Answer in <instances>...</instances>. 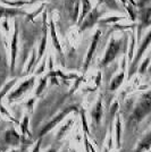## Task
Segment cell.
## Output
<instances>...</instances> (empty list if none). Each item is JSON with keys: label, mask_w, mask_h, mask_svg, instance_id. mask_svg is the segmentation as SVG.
Segmentation results:
<instances>
[{"label": "cell", "mask_w": 151, "mask_h": 152, "mask_svg": "<svg viewBox=\"0 0 151 152\" xmlns=\"http://www.w3.org/2000/svg\"><path fill=\"white\" fill-rule=\"evenodd\" d=\"M149 60H150V58H147V59H145V61L143 63V65L141 66V68H140V72H141V73H143V72L145 70L147 66H148V64H149Z\"/></svg>", "instance_id": "obj_19"}, {"label": "cell", "mask_w": 151, "mask_h": 152, "mask_svg": "<svg viewBox=\"0 0 151 152\" xmlns=\"http://www.w3.org/2000/svg\"><path fill=\"white\" fill-rule=\"evenodd\" d=\"M142 12L140 13V15L138 14V18H140V24L138 25V39H140L141 37V31L148 27L151 23V8L147 7V8H141Z\"/></svg>", "instance_id": "obj_2"}, {"label": "cell", "mask_w": 151, "mask_h": 152, "mask_svg": "<svg viewBox=\"0 0 151 152\" xmlns=\"http://www.w3.org/2000/svg\"><path fill=\"white\" fill-rule=\"evenodd\" d=\"M17 42H18V20H15L13 38H12V64H10L12 70H14V67H15V59L17 55Z\"/></svg>", "instance_id": "obj_4"}, {"label": "cell", "mask_w": 151, "mask_h": 152, "mask_svg": "<svg viewBox=\"0 0 151 152\" xmlns=\"http://www.w3.org/2000/svg\"><path fill=\"white\" fill-rule=\"evenodd\" d=\"M7 139H8V141H9L10 143H17L19 137H18V135H17V134L12 131V132H9V133L7 134Z\"/></svg>", "instance_id": "obj_16"}, {"label": "cell", "mask_w": 151, "mask_h": 152, "mask_svg": "<svg viewBox=\"0 0 151 152\" xmlns=\"http://www.w3.org/2000/svg\"><path fill=\"white\" fill-rule=\"evenodd\" d=\"M33 82H34V78H31V80H29L27 82L23 83L22 85H21V88H19L16 92H14V94L12 95V98H15V96H19V95L22 94L23 92H25L26 90L29 89L30 86H31V84H33Z\"/></svg>", "instance_id": "obj_10"}, {"label": "cell", "mask_w": 151, "mask_h": 152, "mask_svg": "<svg viewBox=\"0 0 151 152\" xmlns=\"http://www.w3.org/2000/svg\"><path fill=\"white\" fill-rule=\"evenodd\" d=\"M50 32H51V38H52V41H54V45L56 47V49L58 51H62V48H60V45L58 42V39H57V34H56V28H55V24H54V19H52V16L50 17Z\"/></svg>", "instance_id": "obj_9"}, {"label": "cell", "mask_w": 151, "mask_h": 152, "mask_svg": "<svg viewBox=\"0 0 151 152\" xmlns=\"http://www.w3.org/2000/svg\"><path fill=\"white\" fill-rule=\"evenodd\" d=\"M91 9H92V6H91L90 0H82V13H81V16H80V18L77 20V24L78 25L81 24V22L84 19V17L88 15V13Z\"/></svg>", "instance_id": "obj_8"}, {"label": "cell", "mask_w": 151, "mask_h": 152, "mask_svg": "<svg viewBox=\"0 0 151 152\" xmlns=\"http://www.w3.org/2000/svg\"><path fill=\"white\" fill-rule=\"evenodd\" d=\"M99 2H102V0H99Z\"/></svg>", "instance_id": "obj_25"}, {"label": "cell", "mask_w": 151, "mask_h": 152, "mask_svg": "<svg viewBox=\"0 0 151 152\" xmlns=\"http://www.w3.org/2000/svg\"><path fill=\"white\" fill-rule=\"evenodd\" d=\"M45 82H47V78H43V81H41V84H40V88L38 89V94L41 92V90L44 88V85H45Z\"/></svg>", "instance_id": "obj_20"}, {"label": "cell", "mask_w": 151, "mask_h": 152, "mask_svg": "<svg viewBox=\"0 0 151 152\" xmlns=\"http://www.w3.org/2000/svg\"><path fill=\"white\" fill-rule=\"evenodd\" d=\"M26 126H27V118H25V121H24V124H23V132H27V128H26Z\"/></svg>", "instance_id": "obj_22"}, {"label": "cell", "mask_w": 151, "mask_h": 152, "mask_svg": "<svg viewBox=\"0 0 151 152\" xmlns=\"http://www.w3.org/2000/svg\"><path fill=\"white\" fill-rule=\"evenodd\" d=\"M123 80H124V73H120L119 75L117 76V77L113 81V83H111V90L117 89V88L120 85V83H122Z\"/></svg>", "instance_id": "obj_15"}, {"label": "cell", "mask_w": 151, "mask_h": 152, "mask_svg": "<svg viewBox=\"0 0 151 152\" xmlns=\"http://www.w3.org/2000/svg\"><path fill=\"white\" fill-rule=\"evenodd\" d=\"M120 2H122L123 5H125L126 2H127V0H120Z\"/></svg>", "instance_id": "obj_23"}, {"label": "cell", "mask_w": 151, "mask_h": 152, "mask_svg": "<svg viewBox=\"0 0 151 152\" xmlns=\"http://www.w3.org/2000/svg\"><path fill=\"white\" fill-rule=\"evenodd\" d=\"M150 39H151V33L149 32L147 35H145L144 40H143V42L141 43V45H140V48H139V51H138V55H136V58H135V60H134V63L132 64V68H131V70H130V75H132V73L134 72V68H135V66H136V64H138L139 59H140V57L143 55V52L145 51V49L149 47V45H150Z\"/></svg>", "instance_id": "obj_6"}, {"label": "cell", "mask_w": 151, "mask_h": 152, "mask_svg": "<svg viewBox=\"0 0 151 152\" xmlns=\"http://www.w3.org/2000/svg\"><path fill=\"white\" fill-rule=\"evenodd\" d=\"M124 7L126 8V12L128 14V18L131 19L132 22H136V19H138V12L134 9V6H132L131 4L127 5V2H126Z\"/></svg>", "instance_id": "obj_11"}, {"label": "cell", "mask_w": 151, "mask_h": 152, "mask_svg": "<svg viewBox=\"0 0 151 152\" xmlns=\"http://www.w3.org/2000/svg\"><path fill=\"white\" fill-rule=\"evenodd\" d=\"M100 35H101V31L100 30H98V31L95 32L93 39H92V43H91L90 50H89V52H88V57H86V61H85V69L88 68L89 64H90L91 59H92V57H93V53H95V49H97V45H98V42H99Z\"/></svg>", "instance_id": "obj_7"}, {"label": "cell", "mask_w": 151, "mask_h": 152, "mask_svg": "<svg viewBox=\"0 0 151 152\" xmlns=\"http://www.w3.org/2000/svg\"><path fill=\"white\" fill-rule=\"evenodd\" d=\"M102 1H105L106 6H107L109 9H111V10H118V12L122 10L120 7L118 6V4L116 2V0H102Z\"/></svg>", "instance_id": "obj_14"}, {"label": "cell", "mask_w": 151, "mask_h": 152, "mask_svg": "<svg viewBox=\"0 0 151 152\" xmlns=\"http://www.w3.org/2000/svg\"><path fill=\"white\" fill-rule=\"evenodd\" d=\"M119 49H120V42H118V41H116L115 39H113V40L110 41V43H109V48H108L107 52H106V55H105L103 60L101 61V65L105 66V65H108L111 60H114V58L117 56Z\"/></svg>", "instance_id": "obj_3"}, {"label": "cell", "mask_w": 151, "mask_h": 152, "mask_svg": "<svg viewBox=\"0 0 151 152\" xmlns=\"http://www.w3.org/2000/svg\"><path fill=\"white\" fill-rule=\"evenodd\" d=\"M123 19H125V17H123V16H117V17H108V18H103V19H100L99 20V23L100 24H110V23H117V22H120V20H123Z\"/></svg>", "instance_id": "obj_13"}, {"label": "cell", "mask_w": 151, "mask_h": 152, "mask_svg": "<svg viewBox=\"0 0 151 152\" xmlns=\"http://www.w3.org/2000/svg\"><path fill=\"white\" fill-rule=\"evenodd\" d=\"M131 37H132V43H131V48H130V55H128V58L130 59H132V56H133V50H134V43H135V40H134V34L131 33Z\"/></svg>", "instance_id": "obj_18"}, {"label": "cell", "mask_w": 151, "mask_h": 152, "mask_svg": "<svg viewBox=\"0 0 151 152\" xmlns=\"http://www.w3.org/2000/svg\"><path fill=\"white\" fill-rule=\"evenodd\" d=\"M44 8H45V5H41V6L39 7L38 9L34 12V13H31V14H26V19H25V22H31V20H33V19L35 18L37 16H38L40 13H42L44 10Z\"/></svg>", "instance_id": "obj_12"}, {"label": "cell", "mask_w": 151, "mask_h": 152, "mask_svg": "<svg viewBox=\"0 0 151 152\" xmlns=\"http://www.w3.org/2000/svg\"><path fill=\"white\" fill-rule=\"evenodd\" d=\"M2 25H4V28L6 30V32H9V25H8V20H4V23H2Z\"/></svg>", "instance_id": "obj_21"}, {"label": "cell", "mask_w": 151, "mask_h": 152, "mask_svg": "<svg viewBox=\"0 0 151 152\" xmlns=\"http://www.w3.org/2000/svg\"><path fill=\"white\" fill-rule=\"evenodd\" d=\"M32 1H33V4H34V2H37V1H41V0H32Z\"/></svg>", "instance_id": "obj_24"}, {"label": "cell", "mask_w": 151, "mask_h": 152, "mask_svg": "<svg viewBox=\"0 0 151 152\" xmlns=\"http://www.w3.org/2000/svg\"><path fill=\"white\" fill-rule=\"evenodd\" d=\"M26 15L25 12L21 10L19 8H5L0 6V17L2 18H10V17H18V16H24Z\"/></svg>", "instance_id": "obj_5"}, {"label": "cell", "mask_w": 151, "mask_h": 152, "mask_svg": "<svg viewBox=\"0 0 151 152\" xmlns=\"http://www.w3.org/2000/svg\"><path fill=\"white\" fill-rule=\"evenodd\" d=\"M100 4L101 2H98V4L95 5V8L91 9L88 13V15L84 17V19L81 22L80 28H78V32H80V33H82V32H84L85 30H88V28L93 27L95 24H97V23L99 22V18H100L103 14L106 13V9L101 10L100 8H99V7H100Z\"/></svg>", "instance_id": "obj_1"}, {"label": "cell", "mask_w": 151, "mask_h": 152, "mask_svg": "<svg viewBox=\"0 0 151 152\" xmlns=\"http://www.w3.org/2000/svg\"><path fill=\"white\" fill-rule=\"evenodd\" d=\"M95 121L99 123V121H100V118H101V102L100 101L98 102V104H97V108H95Z\"/></svg>", "instance_id": "obj_17"}]
</instances>
